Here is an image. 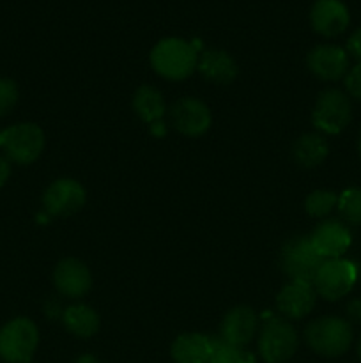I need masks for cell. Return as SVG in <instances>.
<instances>
[{"instance_id":"6da1fadb","label":"cell","mask_w":361,"mask_h":363,"mask_svg":"<svg viewBox=\"0 0 361 363\" xmlns=\"http://www.w3.org/2000/svg\"><path fill=\"white\" fill-rule=\"evenodd\" d=\"M197 46L186 39H161L151 52L152 69L166 80H184L197 69Z\"/></svg>"},{"instance_id":"7a4b0ae2","label":"cell","mask_w":361,"mask_h":363,"mask_svg":"<svg viewBox=\"0 0 361 363\" xmlns=\"http://www.w3.org/2000/svg\"><path fill=\"white\" fill-rule=\"evenodd\" d=\"M353 337L350 323L335 315L315 319L304 330V339L310 350L328 358L345 354L353 344Z\"/></svg>"},{"instance_id":"3957f363","label":"cell","mask_w":361,"mask_h":363,"mask_svg":"<svg viewBox=\"0 0 361 363\" xmlns=\"http://www.w3.org/2000/svg\"><path fill=\"white\" fill-rule=\"evenodd\" d=\"M39 344V332L34 321L16 318L0 328V360L6 363H28Z\"/></svg>"},{"instance_id":"277c9868","label":"cell","mask_w":361,"mask_h":363,"mask_svg":"<svg viewBox=\"0 0 361 363\" xmlns=\"http://www.w3.org/2000/svg\"><path fill=\"white\" fill-rule=\"evenodd\" d=\"M326 259L315 252L310 238L296 236L287 241L280 254V264L290 282H304L314 286V280Z\"/></svg>"},{"instance_id":"5b68a950","label":"cell","mask_w":361,"mask_h":363,"mask_svg":"<svg viewBox=\"0 0 361 363\" xmlns=\"http://www.w3.org/2000/svg\"><path fill=\"white\" fill-rule=\"evenodd\" d=\"M0 147L7 160L18 165H30L45 149V133L34 123H20L0 133Z\"/></svg>"},{"instance_id":"8992f818","label":"cell","mask_w":361,"mask_h":363,"mask_svg":"<svg viewBox=\"0 0 361 363\" xmlns=\"http://www.w3.org/2000/svg\"><path fill=\"white\" fill-rule=\"evenodd\" d=\"M350 119H353V106L345 92L338 89H326L319 94L311 112V124L319 131L338 135L349 126Z\"/></svg>"},{"instance_id":"52a82bcc","label":"cell","mask_w":361,"mask_h":363,"mask_svg":"<svg viewBox=\"0 0 361 363\" xmlns=\"http://www.w3.org/2000/svg\"><path fill=\"white\" fill-rule=\"evenodd\" d=\"M297 333L289 321L269 318L258 337V353L265 363H285L297 351Z\"/></svg>"},{"instance_id":"ba28073f","label":"cell","mask_w":361,"mask_h":363,"mask_svg":"<svg viewBox=\"0 0 361 363\" xmlns=\"http://www.w3.org/2000/svg\"><path fill=\"white\" fill-rule=\"evenodd\" d=\"M357 282V266L347 259H328L317 272L314 289L328 301L342 300Z\"/></svg>"},{"instance_id":"9c48e42d","label":"cell","mask_w":361,"mask_h":363,"mask_svg":"<svg viewBox=\"0 0 361 363\" xmlns=\"http://www.w3.org/2000/svg\"><path fill=\"white\" fill-rule=\"evenodd\" d=\"M170 124L184 137H200L211 128L212 116L209 106L197 98H180L170 106Z\"/></svg>"},{"instance_id":"30bf717a","label":"cell","mask_w":361,"mask_h":363,"mask_svg":"<svg viewBox=\"0 0 361 363\" xmlns=\"http://www.w3.org/2000/svg\"><path fill=\"white\" fill-rule=\"evenodd\" d=\"M87 201L85 188L76 179H57L42 195V208L52 216H71L80 211Z\"/></svg>"},{"instance_id":"8fae6325","label":"cell","mask_w":361,"mask_h":363,"mask_svg":"<svg viewBox=\"0 0 361 363\" xmlns=\"http://www.w3.org/2000/svg\"><path fill=\"white\" fill-rule=\"evenodd\" d=\"M306 66L319 80L336 82L349 71V55L336 45H319L308 53Z\"/></svg>"},{"instance_id":"7c38bea8","label":"cell","mask_w":361,"mask_h":363,"mask_svg":"<svg viewBox=\"0 0 361 363\" xmlns=\"http://www.w3.org/2000/svg\"><path fill=\"white\" fill-rule=\"evenodd\" d=\"M258 328V318L255 311L246 305L230 308L219 326V339L234 347H246Z\"/></svg>"},{"instance_id":"4fadbf2b","label":"cell","mask_w":361,"mask_h":363,"mask_svg":"<svg viewBox=\"0 0 361 363\" xmlns=\"http://www.w3.org/2000/svg\"><path fill=\"white\" fill-rule=\"evenodd\" d=\"M53 284L62 296L76 300L91 291L92 275L85 262L67 257L57 264L55 272H53Z\"/></svg>"},{"instance_id":"5bb4252c","label":"cell","mask_w":361,"mask_h":363,"mask_svg":"<svg viewBox=\"0 0 361 363\" xmlns=\"http://www.w3.org/2000/svg\"><path fill=\"white\" fill-rule=\"evenodd\" d=\"M310 243L315 248V252L328 261V259L342 257L349 250L353 236L345 225H342L336 220H328V222H322L315 227L310 236Z\"/></svg>"},{"instance_id":"9a60e30c","label":"cell","mask_w":361,"mask_h":363,"mask_svg":"<svg viewBox=\"0 0 361 363\" xmlns=\"http://www.w3.org/2000/svg\"><path fill=\"white\" fill-rule=\"evenodd\" d=\"M311 27L324 38H335L349 27L350 14L342 0H317L310 11Z\"/></svg>"},{"instance_id":"2e32d148","label":"cell","mask_w":361,"mask_h":363,"mask_svg":"<svg viewBox=\"0 0 361 363\" xmlns=\"http://www.w3.org/2000/svg\"><path fill=\"white\" fill-rule=\"evenodd\" d=\"M133 110L144 123L151 126V133L154 137H163L166 133V126L163 117L166 113V105L163 94L156 87L142 85L133 96Z\"/></svg>"},{"instance_id":"e0dca14e","label":"cell","mask_w":361,"mask_h":363,"mask_svg":"<svg viewBox=\"0 0 361 363\" xmlns=\"http://www.w3.org/2000/svg\"><path fill=\"white\" fill-rule=\"evenodd\" d=\"M315 293L311 284L289 282L276 296V308L287 319H303L315 307Z\"/></svg>"},{"instance_id":"ac0fdd59","label":"cell","mask_w":361,"mask_h":363,"mask_svg":"<svg viewBox=\"0 0 361 363\" xmlns=\"http://www.w3.org/2000/svg\"><path fill=\"white\" fill-rule=\"evenodd\" d=\"M197 69L202 77L207 82L216 85H229L236 80L237 77V64L223 50H205L200 57H198Z\"/></svg>"},{"instance_id":"d6986e66","label":"cell","mask_w":361,"mask_h":363,"mask_svg":"<svg viewBox=\"0 0 361 363\" xmlns=\"http://www.w3.org/2000/svg\"><path fill=\"white\" fill-rule=\"evenodd\" d=\"M170 354L176 363H209L212 354V337L204 333H183L173 340Z\"/></svg>"},{"instance_id":"ffe728a7","label":"cell","mask_w":361,"mask_h":363,"mask_svg":"<svg viewBox=\"0 0 361 363\" xmlns=\"http://www.w3.org/2000/svg\"><path fill=\"white\" fill-rule=\"evenodd\" d=\"M329 155V145L326 138L319 133H304L294 142L292 160L301 169H315L322 165Z\"/></svg>"},{"instance_id":"44dd1931","label":"cell","mask_w":361,"mask_h":363,"mask_svg":"<svg viewBox=\"0 0 361 363\" xmlns=\"http://www.w3.org/2000/svg\"><path fill=\"white\" fill-rule=\"evenodd\" d=\"M62 323L78 339H91L99 330V315L88 305L76 303L62 311Z\"/></svg>"},{"instance_id":"7402d4cb","label":"cell","mask_w":361,"mask_h":363,"mask_svg":"<svg viewBox=\"0 0 361 363\" xmlns=\"http://www.w3.org/2000/svg\"><path fill=\"white\" fill-rule=\"evenodd\" d=\"M209 363H255V357L244 347H234L212 337V354Z\"/></svg>"},{"instance_id":"603a6c76","label":"cell","mask_w":361,"mask_h":363,"mask_svg":"<svg viewBox=\"0 0 361 363\" xmlns=\"http://www.w3.org/2000/svg\"><path fill=\"white\" fill-rule=\"evenodd\" d=\"M338 206V195L329 190H315L304 201V209L314 218H324Z\"/></svg>"},{"instance_id":"cb8c5ba5","label":"cell","mask_w":361,"mask_h":363,"mask_svg":"<svg viewBox=\"0 0 361 363\" xmlns=\"http://www.w3.org/2000/svg\"><path fill=\"white\" fill-rule=\"evenodd\" d=\"M338 211L349 223L361 225V188H349L338 195Z\"/></svg>"},{"instance_id":"d4e9b609","label":"cell","mask_w":361,"mask_h":363,"mask_svg":"<svg viewBox=\"0 0 361 363\" xmlns=\"http://www.w3.org/2000/svg\"><path fill=\"white\" fill-rule=\"evenodd\" d=\"M18 103V87L9 78H0V117L9 113Z\"/></svg>"},{"instance_id":"484cf974","label":"cell","mask_w":361,"mask_h":363,"mask_svg":"<svg viewBox=\"0 0 361 363\" xmlns=\"http://www.w3.org/2000/svg\"><path fill=\"white\" fill-rule=\"evenodd\" d=\"M345 91L350 98L361 101V62L350 67L345 74Z\"/></svg>"},{"instance_id":"4316f807","label":"cell","mask_w":361,"mask_h":363,"mask_svg":"<svg viewBox=\"0 0 361 363\" xmlns=\"http://www.w3.org/2000/svg\"><path fill=\"white\" fill-rule=\"evenodd\" d=\"M347 55L354 57L357 62H361V28L354 30L347 39Z\"/></svg>"},{"instance_id":"83f0119b","label":"cell","mask_w":361,"mask_h":363,"mask_svg":"<svg viewBox=\"0 0 361 363\" xmlns=\"http://www.w3.org/2000/svg\"><path fill=\"white\" fill-rule=\"evenodd\" d=\"M347 315L353 323H361V300H353L347 305Z\"/></svg>"},{"instance_id":"f1b7e54d","label":"cell","mask_w":361,"mask_h":363,"mask_svg":"<svg viewBox=\"0 0 361 363\" xmlns=\"http://www.w3.org/2000/svg\"><path fill=\"white\" fill-rule=\"evenodd\" d=\"M11 176V165L4 156H0V188L7 183Z\"/></svg>"},{"instance_id":"f546056e","label":"cell","mask_w":361,"mask_h":363,"mask_svg":"<svg viewBox=\"0 0 361 363\" xmlns=\"http://www.w3.org/2000/svg\"><path fill=\"white\" fill-rule=\"evenodd\" d=\"M76 363H99V362H98V358L92 357V354H84V357L78 358Z\"/></svg>"},{"instance_id":"4dcf8cb0","label":"cell","mask_w":361,"mask_h":363,"mask_svg":"<svg viewBox=\"0 0 361 363\" xmlns=\"http://www.w3.org/2000/svg\"><path fill=\"white\" fill-rule=\"evenodd\" d=\"M357 152H360V158H361V131H360V140H357Z\"/></svg>"},{"instance_id":"1f68e13d","label":"cell","mask_w":361,"mask_h":363,"mask_svg":"<svg viewBox=\"0 0 361 363\" xmlns=\"http://www.w3.org/2000/svg\"><path fill=\"white\" fill-rule=\"evenodd\" d=\"M357 357H360V360H361V339H360V342H357Z\"/></svg>"},{"instance_id":"d6a6232c","label":"cell","mask_w":361,"mask_h":363,"mask_svg":"<svg viewBox=\"0 0 361 363\" xmlns=\"http://www.w3.org/2000/svg\"><path fill=\"white\" fill-rule=\"evenodd\" d=\"M0 133H2V131H0Z\"/></svg>"}]
</instances>
